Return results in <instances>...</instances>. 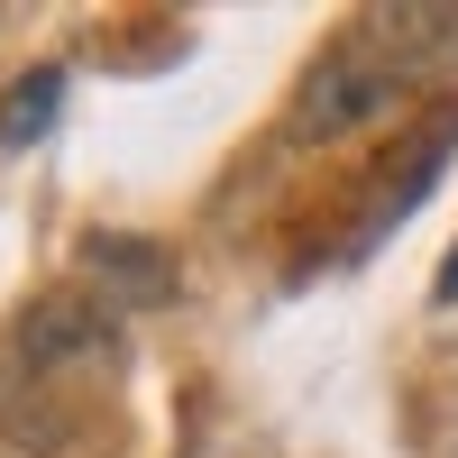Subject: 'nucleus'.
Instances as JSON below:
<instances>
[{"instance_id":"nucleus-1","label":"nucleus","mask_w":458,"mask_h":458,"mask_svg":"<svg viewBox=\"0 0 458 458\" xmlns=\"http://www.w3.org/2000/svg\"><path fill=\"white\" fill-rule=\"evenodd\" d=\"M386 101H394V64H386V55H367V47H330L312 73H302L293 138H349V129H367Z\"/></svg>"},{"instance_id":"nucleus-2","label":"nucleus","mask_w":458,"mask_h":458,"mask_svg":"<svg viewBox=\"0 0 458 458\" xmlns=\"http://www.w3.org/2000/svg\"><path fill=\"white\" fill-rule=\"evenodd\" d=\"M83 276L101 284L110 312H157V302H174V248L129 239V229H92L83 239Z\"/></svg>"},{"instance_id":"nucleus-3","label":"nucleus","mask_w":458,"mask_h":458,"mask_svg":"<svg viewBox=\"0 0 458 458\" xmlns=\"http://www.w3.org/2000/svg\"><path fill=\"white\" fill-rule=\"evenodd\" d=\"M110 349H120L110 302H83V293H47L19 321V367H73V358H110Z\"/></svg>"},{"instance_id":"nucleus-4","label":"nucleus","mask_w":458,"mask_h":458,"mask_svg":"<svg viewBox=\"0 0 458 458\" xmlns=\"http://www.w3.org/2000/svg\"><path fill=\"white\" fill-rule=\"evenodd\" d=\"M367 55H386L394 73L403 64H440L458 47V10L449 0H403V10H367V37H358Z\"/></svg>"},{"instance_id":"nucleus-5","label":"nucleus","mask_w":458,"mask_h":458,"mask_svg":"<svg viewBox=\"0 0 458 458\" xmlns=\"http://www.w3.org/2000/svg\"><path fill=\"white\" fill-rule=\"evenodd\" d=\"M449 147H458V101H440L431 120L412 129V147L386 165V202H376V220H403L412 202H422L431 183H440V165H449Z\"/></svg>"},{"instance_id":"nucleus-6","label":"nucleus","mask_w":458,"mask_h":458,"mask_svg":"<svg viewBox=\"0 0 458 458\" xmlns=\"http://www.w3.org/2000/svg\"><path fill=\"white\" fill-rule=\"evenodd\" d=\"M55 110H64V64L19 73V83L0 92V147H37V138L55 129Z\"/></svg>"},{"instance_id":"nucleus-7","label":"nucleus","mask_w":458,"mask_h":458,"mask_svg":"<svg viewBox=\"0 0 458 458\" xmlns=\"http://www.w3.org/2000/svg\"><path fill=\"white\" fill-rule=\"evenodd\" d=\"M431 302H458V248L440 257V276H431Z\"/></svg>"}]
</instances>
